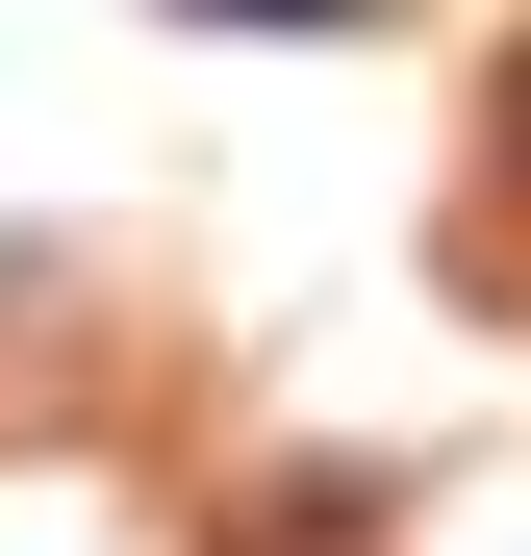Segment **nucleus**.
<instances>
[{
	"instance_id": "f03ea898",
	"label": "nucleus",
	"mask_w": 531,
	"mask_h": 556,
	"mask_svg": "<svg viewBox=\"0 0 531 556\" xmlns=\"http://www.w3.org/2000/svg\"><path fill=\"white\" fill-rule=\"evenodd\" d=\"M506 177H531V51H506Z\"/></svg>"
},
{
	"instance_id": "f257e3e1",
	"label": "nucleus",
	"mask_w": 531,
	"mask_h": 556,
	"mask_svg": "<svg viewBox=\"0 0 531 556\" xmlns=\"http://www.w3.org/2000/svg\"><path fill=\"white\" fill-rule=\"evenodd\" d=\"M177 26H380V0H177Z\"/></svg>"
}]
</instances>
